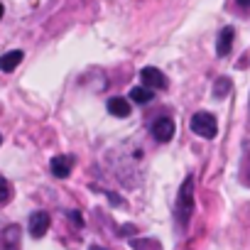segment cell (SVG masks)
<instances>
[{
    "label": "cell",
    "mask_w": 250,
    "mask_h": 250,
    "mask_svg": "<svg viewBox=\"0 0 250 250\" xmlns=\"http://www.w3.org/2000/svg\"><path fill=\"white\" fill-rule=\"evenodd\" d=\"M191 213H194V177H187L177 196V218L182 228L189 223Z\"/></svg>",
    "instance_id": "1"
},
{
    "label": "cell",
    "mask_w": 250,
    "mask_h": 250,
    "mask_svg": "<svg viewBox=\"0 0 250 250\" xmlns=\"http://www.w3.org/2000/svg\"><path fill=\"white\" fill-rule=\"evenodd\" d=\"M191 130H194L199 138H206V140L216 138V133H218L216 118H213L211 113H206V110H199V113H194V118H191Z\"/></svg>",
    "instance_id": "2"
},
{
    "label": "cell",
    "mask_w": 250,
    "mask_h": 250,
    "mask_svg": "<svg viewBox=\"0 0 250 250\" xmlns=\"http://www.w3.org/2000/svg\"><path fill=\"white\" fill-rule=\"evenodd\" d=\"M140 79H143V86L150 88V91H165L167 88V76L155 66H145L140 71Z\"/></svg>",
    "instance_id": "3"
},
{
    "label": "cell",
    "mask_w": 250,
    "mask_h": 250,
    "mask_svg": "<svg viewBox=\"0 0 250 250\" xmlns=\"http://www.w3.org/2000/svg\"><path fill=\"white\" fill-rule=\"evenodd\" d=\"M150 133H152L155 140H160V143H169V140L174 138V133H177L174 120H172V118H160V120H155V123H152V128H150Z\"/></svg>",
    "instance_id": "4"
},
{
    "label": "cell",
    "mask_w": 250,
    "mask_h": 250,
    "mask_svg": "<svg viewBox=\"0 0 250 250\" xmlns=\"http://www.w3.org/2000/svg\"><path fill=\"white\" fill-rule=\"evenodd\" d=\"M20 248V226H5L0 230V250H18Z\"/></svg>",
    "instance_id": "5"
},
{
    "label": "cell",
    "mask_w": 250,
    "mask_h": 250,
    "mask_svg": "<svg viewBox=\"0 0 250 250\" xmlns=\"http://www.w3.org/2000/svg\"><path fill=\"white\" fill-rule=\"evenodd\" d=\"M49 223H52V218H49L47 211H35L30 216V233H32V238H42L47 233Z\"/></svg>",
    "instance_id": "6"
},
{
    "label": "cell",
    "mask_w": 250,
    "mask_h": 250,
    "mask_svg": "<svg viewBox=\"0 0 250 250\" xmlns=\"http://www.w3.org/2000/svg\"><path fill=\"white\" fill-rule=\"evenodd\" d=\"M49 167H52V174H54V177L64 179V177H69V174H71L74 157H71V155H57V157L49 162Z\"/></svg>",
    "instance_id": "7"
},
{
    "label": "cell",
    "mask_w": 250,
    "mask_h": 250,
    "mask_svg": "<svg viewBox=\"0 0 250 250\" xmlns=\"http://www.w3.org/2000/svg\"><path fill=\"white\" fill-rule=\"evenodd\" d=\"M233 37H235L233 27H223V30H221V35H218V42H216V52H218V57H228V54H230Z\"/></svg>",
    "instance_id": "8"
},
{
    "label": "cell",
    "mask_w": 250,
    "mask_h": 250,
    "mask_svg": "<svg viewBox=\"0 0 250 250\" xmlns=\"http://www.w3.org/2000/svg\"><path fill=\"white\" fill-rule=\"evenodd\" d=\"M108 113H110V115H118V118L130 115V101H125V98H120V96L110 98V101H108Z\"/></svg>",
    "instance_id": "9"
},
{
    "label": "cell",
    "mask_w": 250,
    "mask_h": 250,
    "mask_svg": "<svg viewBox=\"0 0 250 250\" xmlns=\"http://www.w3.org/2000/svg\"><path fill=\"white\" fill-rule=\"evenodd\" d=\"M22 52L20 49H13V52H8V54H3L0 57V71H13V69H18V64L22 62Z\"/></svg>",
    "instance_id": "10"
},
{
    "label": "cell",
    "mask_w": 250,
    "mask_h": 250,
    "mask_svg": "<svg viewBox=\"0 0 250 250\" xmlns=\"http://www.w3.org/2000/svg\"><path fill=\"white\" fill-rule=\"evenodd\" d=\"M152 96H155V91H150V88H145V86H135V88L130 91V101H133V103H150Z\"/></svg>",
    "instance_id": "11"
},
{
    "label": "cell",
    "mask_w": 250,
    "mask_h": 250,
    "mask_svg": "<svg viewBox=\"0 0 250 250\" xmlns=\"http://www.w3.org/2000/svg\"><path fill=\"white\" fill-rule=\"evenodd\" d=\"M10 199H13V184L5 177H0V204H8Z\"/></svg>",
    "instance_id": "12"
},
{
    "label": "cell",
    "mask_w": 250,
    "mask_h": 250,
    "mask_svg": "<svg viewBox=\"0 0 250 250\" xmlns=\"http://www.w3.org/2000/svg\"><path fill=\"white\" fill-rule=\"evenodd\" d=\"M228 88H230V81H228V79H218V83L213 86V93L223 98V96L228 93Z\"/></svg>",
    "instance_id": "13"
},
{
    "label": "cell",
    "mask_w": 250,
    "mask_h": 250,
    "mask_svg": "<svg viewBox=\"0 0 250 250\" xmlns=\"http://www.w3.org/2000/svg\"><path fill=\"white\" fill-rule=\"evenodd\" d=\"M69 216H71V221H74L76 226H83V218H81V213H79V211H71Z\"/></svg>",
    "instance_id": "14"
},
{
    "label": "cell",
    "mask_w": 250,
    "mask_h": 250,
    "mask_svg": "<svg viewBox=\"0 0 250 250\" xmlns=\"http://www.w3.org/2000/svg\"><path fill=\"white\" fill-rule=\"evenodd\" d=\"M235 3H238L240 8H250V0H235Z\"/></svg>",
    "instance_id": "15"
},
{
    "label": "cell",
    "mask_w": 250,
    "mask_h": 250,
    "mask_svg": "<svg viewBox=\"0 0 250 250\" xmlns=\"http://www.w3.org/2000/svg\"><path fill=\"white\" fill-rule=\"evenodd\" d=\"M91 250H105V248H101V245H91Z\"/></svg>",
    "instance_id": "16"
},
{
    "label": "cell",
    "mask_w": 250,
    "mask_h": 250,
    "mask_svg": "<svg viewBox=\"0 0 250 250\" xmlns=\"http://www.w3.org/2000/svg\"><path fill=\"white\" fill-rule=\"evenodd\" d=\"M3 13H5V8H3V5H0V18H3Z\"/></svg>",
    "instance_id": "17"
},
{
    "label": "cell",
    "mask_w": 250,
    "mask_h": 250,
    "mask_svg": "<svg viewBox=\"0 0 250 250\" xmlns=\"http://www.w3.org/2000/svg\"><path fill=\"white\" fill-rule=\"evenodd\" d=\"M0 145H3V135H0Z\"/></svg>",
    "instance_id": "18"
}]
</instances>
